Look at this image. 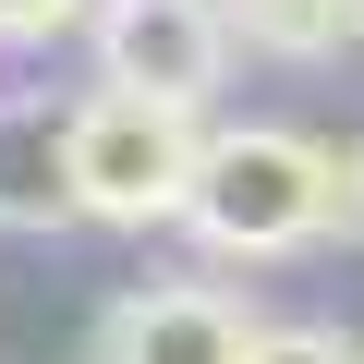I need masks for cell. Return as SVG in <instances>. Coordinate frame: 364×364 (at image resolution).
I'll use <instances>...</instances> for the list:
<instances>
[{
	"instance_id": "cell-3",
	"label": "cell",
	"mask_w": 364,
	"mask_h": 364,
	"mask_svg": "<svg viewBox=\"0 0 364 364\" xmlns=\"http://www.w3.org/2000/svg\"><path fill=\"white\" fill-rule=\"evenodd\" d=\"M85 49H97V85L109 97H146V109H182L195 122L231 73V13L219 0H97L85 13Z\"/></svg>"
},
{
	"instance_id": "cell-7",
	"label": "cell",
	"mask_w": 364,
	"mask_h": 364,
	"mask_svg": "<svg viewBox=\"0 0 364 364\" xmlns=\"http://www.w3.org/2000/svg\"><path fill=\"white\" fill-rule=\"evenodd\" d=\"M316 243H364V134H316Z\"/></svg>"
},
{
	"instance_id": "cell-4",
	"label": "cell",
	"mask_w": 364,
	"mask_h": 364,
	"mask_svg": "<svg viewBox=\"0 0 364 364\" xmlns=\"http://www.w3.org/2000/svg\"><path fill=\"white\" fill-rule=\"evenodd\" d=\"M97 364H255V316L219 279H146V291H109Z\"/></svg>"
},
{
	"instance_id": "cell-1",
	"label": "cell",
	"mask_w": 364,
	"mask_h": 364,
	"mask_svg": "<svg viewBox=\"0 0 364 364\" xmlns=\"http://www.w3.org/2000/svg\"><path fill=\"white\" fill-rule=\"evenodd\" d=\"M207 255L267 267V255H316V134L304 122H231L195 158V195H182Z\"/></svg>"
},
{
	"instance_id": "cell-2",
	"label": "cell",
	"mask_w": 364,
	"mask_h": 364,
	"mask_svg": "<svg viewBox=\"0 0 364 364\" xmlns=\"http://www.w3.org/2000/svg\"><path fill=\"white\" fill-rule=\"evenodd\" d=\"M61 158H73V219L97 231H158L182 219V195H195V158L207 134L182 122V109H146V97H73L61 109Z\"/></svg>"
},
{
	"instance_id": "cell-6",
	"label": "cell",
	"mask_w": 364,
	"mask_h": 364,
	"mask_svg": "<svg viewBox=\"0 0 364 364\" xmlns=\"http://www.w3.org/2000/svg\"><path fill=\"white\" fill-rule=\"evenodd\" d=\"M219 13H231V37L267 49V61H328V49L364 37V0H219Z\"/></svg>"
},
{
	"instance_id": "cell-9",
	"label": "cell",
	"mask_w": 364,
	"mask_h": 364,
	"mask_svg": "<svg viewBox=\"0 0 364 364\" xmlns=\"http://www.w3.org/2000/svg\"><path fill=\"white\" fill-rule=\"evenodd\" d=\"M85 13H97V0H0V37H61Z\"/></svg>"
},
{
	"instance_id": "cell-5",
	"label": "cell",
	"mask_w": 364,
	"mask_h": 364,
	"mask_svg": "<svg viewBox=\"0 0 364 364\" xmlns=\"http://www.w3.org/2000/svg\"><path fill=\"white\" fill-rule=\"evenodd\" d=\"M73 219V158L49 97H0V231H49Z\"/></svg>"
},
{
	"instance_id": "cell-8",
	"label": "cell",
	"mask_w": 364,
	"mask_h": 364,
	"mask_svg": "<svg viewBox=\"0 0 364 364\" xmlns=\"http://www.w3.org/2000/svg\"><path fill=\"white\" fill-rule=\"evenodd\" d=\"M255 364H364V340H352V328L291 316V328H255Z\"/></svg>"
}]
</instances>
